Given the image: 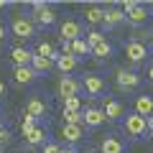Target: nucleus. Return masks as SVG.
<instances>
[{
  "instance_id": "nucleus-35",
  "label": "nucleus",
  "mask_w": 153,
  "mask_h": 153,
  "mask_svg": "<svg viewBox=\"0 0 153 153\" xmlns=\"http://www.w3.org/2000/svg\"><path fill=\"white\" fill-rule=\"evenodd\" d=\"M148 79H151V82H153V64L148 66Z\"/></svg>"
},
{
  "instance_id": "nucleus-17",
  "label": "nucleus",
  "mask_w": 153,
  "mask_h": 153,
  "mask_svg": "<svg viewBox=\"0 0 153 153\" xmlns=\"http://www.w3.org/2000/svg\"><path fill=\"white\" fill-rule=\"evenodd\" d=\"M135 115H140V117H151L153 115V97L151 94L135 97Z\"/></svg>"
},
{
  "instance_id": "nucleus-38",
  "label": "nucleus",
  "mask_w": 153,
  "mask_h": 153,
  "mask_svg": "<svg viewBox=\"0 0 153 153\" xmlns=\"http://www.w3.org/2000/svg\"><path fill=\"white\" fill-rule=\"evenodd\" d=\"M3 8H5V0H0V10H3Z\"/></svg>"
},
{
  "instance_id": "nucleus-22",
  "label": "nucleus",
  "mask_w": 153,
  "mask_h": 153,
  "mask_svg": "<svg viewBox=\"0 0 153 153\" xmlns=\"http://www.w3.org/2000/svg\"><path fill=\"white\" fill-rule=\"evenodd\" d=\"M46 138H49V133H46V128H41V125H36L31 133L26 135V140H28V146H44L46 143Z\"/></svg>"
},
{
  "instance_id": "nucleus-27",
  "label": "nucleus",
  "mask_w": 153,
  "mask_h": 153,
  "mask_svg": "<svg viewBox=\"0 0 153 153\" xmlns=\"http://www.w3.org/2000/svg\"><path fill=\"white\" fill-rule=\"evenodd\" d=\"M64 110L66 112H82V100L79 97H66L64 100Z\"/></svg>"
},
{
  "instance_id": "nucleus-10",
  "label": "nucleus",
  "mask_w": 153,
  "mask_h": 153,
  "mask_svg": "<svg viewBox=\"0 0 153 153\" xmlns=\"http://www.w3.org/2000/svg\"><path fill=\"white\" fill-rule=\"evenodd\" d=\"M148 18H151V10H148V5H146V3H138V5L125 16V21L130 23V26H143V23H148Z\"/></svg>"
},
{
  "instance_id": "nucleus-18",
  "label": "nucleus",
  "mask_w": 153,
  "mask_h": 153,
  "mask_svg": "<svg viewBox=\"0 0 153 153\" xmlns=\"http://www.w3.org/2000/svg\"><path fill=\"white\" fill-rule=\"evenodd\" d=\"M36 76L38 74L31 69V66H16V69H13V79H16L18 84H33Z\"/></svg>"
},
{
  "instance_id": "nucleus-31",
  "label": "nucleus",
  "mask_w": 153,
  "mask_h": 153,
  "mask_svg": "<svg viewBox=\"0 0 153 153\" xmlns=\"http://www.w3.org/2000/svg\"><path fill=\"white\" fill-rule=\"evenodd\" d=\"M135 5H138V0H125V3H123V5H120V10L125 13V16H128V13H130V10H133V8H135Z\"/></svg>"
},
{
  "instance_id": "nucleus-23",
  "label": "nucleus",
  "mask_w": 153,
  "mask_h": 153,
  "mask_svg": "<svg viewBox=\"0 0 153 153\" xmlns=\"http://www.w3.org/2000/svg\"><path fill=\"white\" fill-rule=\"evenodd\" d=\"M89 56H94V59H110L112 56V44L110 41H102V44L92 46L89 49Z\"/></svg>"
},
{
  "instance_id": "nucleus-12",
  "label": "nucleus",
  "mask_w": 153,
  "mask_h": 153,
  "mask_svg": "<svg viewBox=\"0 0 153 153\" xmlns=\"http://www.w3.org/2000/svg\"><path fill=\"white\" fill-rule=\"evenodd\" d=\"M10 59H13L16 66H31L33 51L26 49V46H13V49H10Z\"/></svg>"
},
{
  "instance_id": "nucleus-21",
  "label": "nucleus",
  "mask_w": 153,
  "mask_h": 153,
  "mask_svg": "<svg viewBox=\"0 0 153 153\" xmlns=\"http://www.w3.org/2000/svg\"><path fill=\"white\" fill-rule=\"evenodd\" d=\"M33 54H36V56H44V59L54 61V64H56V59H59V51H56L49 41H41V44L36 46V51H33Z\"/></svg>"
},
{
  "instance_id": "nucleus-1",
  "label": "nucleus",
  "mask_w": 153,
  "mask_h": 153,
  "mask_svg": "<svg viewBox=\"0 0 153 153\" xmlns=\"http://www.w3.org/2000/svg\"><path fill=\"white\" fill-rule=\"evenodd\" d=\"M10 31L16 38H23V41H28V38L36 36V23L31 21L28 16H16L10 23Z\"/></svg>"
},
{
  "instance_id": "nucleus-20",
  "label": "nucleus",
  "mask_w": 153,
  "mask_h": 153,
  "mask_svg": "<svg viewBox=\"0 0 153 153\" xmlns=\"http://www.w3.org/2000/svg\"><path fill=\"white\" fill-rule=\"evenodd\" d=\"M102 18H105V8L102 5H89L84 10V21L89 26H102Z\"/></svg>"
},
{
  "instance_id": "nucleus-39",
  "label": "nucleus",
  "mask_w": 153,
  "mask_h": 153,
  "mask_svg": "<svg viewBox=\"0 0 153 153\" xmlns=\"http://www.w3.org/2000/svg\"><path fill=\"white\" fill-rule=\"evenodd\" d=\"M0 128H3V117H0Z\"/></svg>"
},
{
  "instance_id": "nucleus-34",
  "label": "nucleus",
  "mask_w": 153,
  "mask_h": 153,
  "mask_svg": "<svg viewBox=\"0 0 153 153\" xmlns=\"http://www.w3.org/2000/svg\"><path fill=\"white\" fill-rule=\"evenodd\" d=\"M5 41V23H0V44Z\"/></svg>"
},
{
  "instance_id": "nucleus-30",
  "label": "nucleus",
  "mask_w": 153,
  "mask_h": 153,
  "mask_svg": "<svg viewBox=\"0 0 153 153\" xmlns=\"http://www.w3.org/2000/svg\"><path fill=\"white\" fill-rule=\"evenodd\" d=\"M13 140V135H10V130H5V128H0V146H8V143Z\"/></svg>"
},
{
  "instance_id": "nucleus-5",
  "label": "nucleus",
  "mask_w": 153,
  "mask_h": 153,
  "mask_svg": "<svg viewBox=\"0 0 153 153\" xmlns=\"http://www.w3.org/2000/svg\"><path fill=\"white\" fill-rule=\"evenodd\" d=\"M59 97L61 100H66V97H79V92H82V82L76 79V76H71V74H66V76H61L59 79Z\"/></svg>"
},
{
  "instance_id": "nucleus-3",
  "label": "nucleus",
  "mask_w": 153,
  "mask_h": 153,
  "mask_svg": "<svg viewBox=\"0 0 153 153\" xmlns=\"http://www.w3.org/2000/svg\"><path fill=\"white\" fill-rule=\"evenodd\" d=\"M59 36L66 44L76 41V38H84V23L76 21V18H66V21L61 23V28H59Z\"/></svg>"
},
{
  "instance_id": "nucleus-36",
  "label": "nucleus",
  "mask_w": 153,
  "mask_h": 153,
  "mask_svg": "<svg viewBox=\"0 0 153 153\" xmlns=\"http://www.w3.org/2000/svg\"><path fill=\"white\" fill-rule=\"evenodd\" d=\"M59 153H74V151H69V148H61V151Z\"/></svg>"
},
{
  "instance_id": "nucleus-7",
  "label": "nucleus",
  "mask_w": 153,
  "mask_h": 153,
  "mask_svg": "<svg viewBox=\"0 0 153 153\" xmlns=\"http://www.w3.org/2000/svg\"><path fill=\"white\" fill-rule=\"evenodd\" d=\"M79 82H82V89L87 94H92V97H100L105 92V79L100 74H84Z\"/></svg>"
},
{
  "instance_id": "nucleus-13",
  "label": "nucleus",
  "mask_w": 153,
  "mask_h": 153,
  "mask_svg": "<svg viewBox=\"0 0 153 153\" xmlns=\"http://www.w3.org/2000/svg\"><path fill=\"white\" fill-rule=\"evenodd\" d=\"M120 23H125V13H123L120 8H105V18H102L105 31H107V28L120 26Z\"/></svg>"
},
{
  "instance_id": "nucleus-8",
  "label": "nucleus",
  "mask_w": 153,
  "mask_h": 153,
  "mask_svg": "<svg viewBox=\"0 0 153 153\" xmlns=\"http://www.w3.org/2000/svg\"><path fill=\"white\" fill-rule=\"evenodd\" d=\"M125 56L133 61V64H140V61L148 56V46L143 44V41H138V38H133V41L125 44Z\"/></svg>"
},
{
  "instance_id": "nucleus-6",
  "label": "nucleus",
  "mask_w": 153,
  "mask_h": 153,
  "mask_svg": "<svg viewBox=\"0 0 153 153\" xmlns=\"http://www.w3.org/2000/svg\"><path fill=\"white\" fill-rule=\"evenodd\" d=\"M105 123H107V117H105L102 107H84L82 110V125L84 128H102Z\"/></svg>"
},
{
  "instance_id": "nucleus-24",
  "label": "nucleus",
  "mask_w": 153,
  "mask_h": 153,
  "mask_svg": "<svg viewBox=\"0 0 153 153\" xmlns=\"http://www.w3.org/2000/svg\"><path fill=\"white\" fill-rule=\"evenodd\" d=\"M69 51H71V56H76V59L89 56V46H87V41H84V38H76V41H71V44H69Z\"/></svg>"
},
{
  "instance_id": "nucleus-33",
  "label": "nucleus",
  "mask_w": 153,
  "mask_h": 153,
  "mask_svg": "<svg viewBox=\"0 0 153 153\" xmlns=\"http://www.w3.org/2000/svg\"><path fill=\"white\" fill-rule=\"evenodd\" d=\"M146 133H151V135H153V115H151V117H146Z\"/></svg>"
},
{
  "instance_id": "nucleus-19",
  "label": "nucleus",
  "mask_w": 153,
  "mask_h": 153,
  "mask_svg": "<svg viewBox=\"0 0 153 153\" xmlns=\"http://www.w3.org/2000/svg\"><path fill=\"white\" fill-rule=\"evenodd\" d=\"M61 138L66 143H79L84 138V125H64L61 128Z\"/></svg>"
},
{
  "instance_id": "nucleus-28",
  "label": "nucleus",
  "mask_w": 153,
  "mask_h": 153,
  "mask_svg": "<svg viewBox=\"0 0 153 153\" xmlns=\"http://www.w3.org/2000/svg\"><path fill=\"white\" fill-rule=\"evenodd\" d=\"M64 125H82V112H66L64 110Z\"/></svg>"
},
{
  "instance_id": "nucleus-40",
  "label": "nucleus",
  "mask_w": 153,
  "mask_h": 153,
  "mask_svg": "<svg viewBox=\"0 0 153 153\" xmlns=\"http://www.w3.org/2000/svg\"><path fill=\"white\" fill-rule=\"evenodd\" d=\"M151 41H153V33H151Z\"/></svg>"
},
{
  "instance_id": "nucleus-25",
  "label": "nucleus",
  "mask_w": 153,
  "mask_h": 153,
  "mask_svg": "<svg viewBox=\"0 0 153 153\" xmlns=\"http://www.w3.org/2000/svg\"><path fill=\"white\" fill-rule=\"evenodd\" d=\"M51 66H54V61H49V59H44V56H36V54H33V59H31V69L36 71V74H46Z\"/></svg>"
},
{
  "instance_id": "nucleus-16",
  "label": "nucleus",
  "mask_w": 153,
  "mask_h": 153,
  "mask_svg": "<svg viewBox=\"0 0 153 153\" xmlns=\"http://www.w3.org/2000/svg\"><path fill=\"white\" fill-rule=\"evenodd\" d=\"M105 117L107 120H120V117H125V107H123V102H117V100H107L102 107Z\"/></svg>"
},
{
  "instance_id": "nucleus-41",
  "label": "nucleus",
  "mask_w": 153,
  "mask_h": 153,
  "mask_svg": "<svg viewBox=\"0 0 153 153\" xmlns=\"http://www.w3.org/2000/svg\"><path fill=\"white\" fill-rule=\"evenodd\" d=\"M0 153H5V151H0Z\"/></svg>"
},
{
  "instance_id": "nucleus-4",
  "label": "nucleus",
  "mask_w": 153,
  "mask_h": 153,
  "mask_svg": "<svg viewBox=\"0 0 153 153\" xmlns=\"http://www.w3.org/2000/svg\"><path fill=\"white\" fill-rule=\"evenodd\" d=\"M123 128H125L128 138L138 140V138H143V135H146V117H140V115L130 112V115L125 117V120H123Z\"/></svg>"
},
{
  "instance_id": "nucleus-9",
  "label": "nucleus",
  "mask_w": 153,
  "mask_h": 153,
  "mask_svg": "<svg viewBox=\"0 0 153 153\" xmlns=\"http://www.w3.org/2000/svg\"><path fill=\"white\" fill-rule=\"evenodd\" d=\"M115 82H117V87H120V89H135V87H140L143 79L135 74V71L117 69V71H115Z\"/></svg>"
},
{
  "instance_id": "nucleus-14",
  "label": "nucleus",
  "mask_w": 153,
  "mask_h": 153,
  "mask_svg": "<svg viewBox=\"0 0 153 153\" xmlns=\"http://www.w3.org/2000/svg\"><path fill=\"white\" fill-rule=\"evenodd\" d=\"M54 66L61 71V76H66V74H71V71L79 66V59H76V56H71V54H59V59H56Z\"/></svg>"
},
{
  "instance_id": "nucleus-42",
  "label": "nucleus",
  "mask_w": 153,
  "mask_h": 153,
  "mask_svg": "<svg viewBox=\"0 0 153 153\" xmlns=\"http://www.w3.org/2000/svg\"><path fill=\"white\" fill-rule=\"evenodd\" d=\"M94 153H100V151H94Z\"/></svg>"
},
{
  "instance_id": "nucleus-29",
  "label": "nucleus",
  "mask_w": 153,
  "mask_h": 153,
  "mask_svg": "<svg viewBox=\"0 0 153 153\" xmlns=\"http://www.w3.org/2000/svg\"><path fill=\"white\" fill-rule=\"evenodd\" d=\"M36 117H31V115H23V123H21V133L23 135H28V133L33 130V128H36Z\"/></svg>"
},
{
  "instance_id": "nucleus-26",
  "label": "nucleus",
  "mask_w": 153,
  "mask_h": 153,
  "mask_svg": "<svg viewBox=\"0 0 153 153\" xmlns=\"http://www.w3.org/2000/svg\"><path fill=\"white\" fill-rule=\"evenodd\" d=\"M84 41H87V46L92 49V46H97V44H102V41H107V36H105V31H97V28H94V31L87 33V38H84Z\"/></svg>"
},
{
  "instance_id": "nucleus-37",
  "label": "nucleus",
  "mask_w": 153,
  "mask_h": 153,
  "mask_svg": "<svg viewBox=\"0 0 153 153\" xmlns=\"http://www.w3.org/2000/svg\"><path fill=\"white\" fill-rule=\"evenodd\" d=\"M3 92H5V84H3V82H0V94H3Z\"/></svg>"
},
{
  "instance_id": "nucleus-2",
  "label": "nucleus",
  "mask_w": 153,
  "mask_h": 153,
  "mask_svg": "<svg viewBox=\"0 0 153 153\" xmlns=\"http://www.w3.org/2000/svg\"><path fill=\"white\" fill-rule=\"evenodd\" d=\"M31 21L46 28V26H54V23H56V13H54V8H51V5H46L44 0H36V3H33Z\"/></svg>"
},
{
  "instance_id": "nucleus-43",
  "label": "nucleus",
  "mask_w": 153,
  "mask_h": 153,
  "mask_svg": "<svg viewBox=\"0 0 153 153\" xmlns=\"http://www.w3.org/2000/svg\"><path fill=\"white\" fill-rule=\"evenodd\" d=\"M0 46H3V44H0Z\"/></svg>"
},
{
  "instance_id": "nucleus-11",
  "label": "nucleus",
  "mask_w": 153,
  "mask_h": 153,
  "mask_svg": "<svg viewBox=\"0 0 153 153\" xmlns=\"http://www.w3.org/2000/svg\"><path fill=\"white\" fill-rule=\"evenodd\" d=\"M46 112H49V107H46V102L41 97H31L26 102V110H23V115H31V117H36V120L46 117Z\"/></svg>"
},
{
  "instance_id": "nucleus-15",
  "label": "nucleus",
  "mask_w": 153,
  "mask_h": 153,
  "mask_svg": "<svg viewBox=\"0 0 153 153\" xmlns=\"http://www.w3.org/2000/svg\"><path fill=\"white\" fill-rule=\"evenodd\" d=\"M100 153H125V143H123L117 135H107V138H102Z\"/></svg>"
},
{
  "instance_id": "nucleus-32",
  "label": "nucleus",
  "mask_w": 153,
  "mask_h": 153,
  "mask_svg": "<svg viewBox=\"0 0 153 153\" xmlns=\"http://www.w3.org/2000/svg\"><path fill=\"white\" fill-rule=\"evenodd\" d=\"M61 146L59 143H44V153H59Z\"/></svg>"
}]
</instances>
